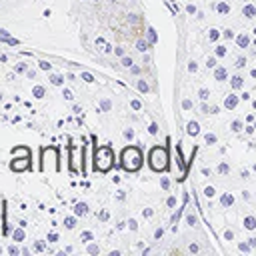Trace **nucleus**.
Here are the masks:
<instances>
[{
  "label": "nucleus",
  "mask_w": 256,
  "mask_h": 256,
  "mask_svg": "<svg viewBox=\"0 0 256 256\" xmlns=\"http://www.w3.org/2000/svg\"><path fill=\"white\" fill-rule=\"evenodd\" d=\"M72 110H74V112H76V114H80V112H82V108H80V106H78V104H74V108H72Z\"/></svg>",
  "instance_id": "393cba45"
},
{
  "label": "nucleus",
  "mask_w": 256,
  "mask_h": 256,
  "mask_svg": "<svg viewBox=\"0 0 256 256\" xmlns=\"http://www.w3.org/2000/svg\"><path fill=\"white\" fill-rule=\"evenodd\" d=\"M88 252H90V254H98V246L90 244V246H88Z\"/></svg>",
  "instance_id": "412c9836"
},
{
  "label": "nucleus",
  "mask_w": 256,
  "mask_h": 256,
  "mask_svg": "<svg viewBox=\"0 0 256 256\" xmlns=\"http://www.w3.org/2000/svg\"><path fill=\"white\" fill-rule=\"evenodd\" d=\"M80 78H82L84 82H94V76H92L90 72H82V74H80Z\"/></svg>",
  "instance_id": "dca6fc26"
},
{
  "label": "nucleus",
  "mask_w": 256,
  "mask_h": 256,
  "mask_svg": "<svg viewBox=\"0 0 256 256\" xmlns=\"http://www.w3.org/2000/svg\"><path fill=\"white\" fill-rule=\"evenodd\" d=\"M38 66H40V70H44V72H50V70H52V64H50L48 60H40Z\"/></svg>",
  "instance_id": "ddd939ff"
},
{
  "label": "nucleus",
  "mask_w": 256,
  "mask_h": 256,
  "mask_svg": "<svg viewBox=\"0 0 256 256\" xmlns=\"http://www.w3.org/2000/svg\"><path fill=\"white\" fill-rule=\"evenodd\" d=\"M26 76H28V78H30V80H32V78H34V76H36V70H26Z\"/></svg>",
  "instance_id": "4be33fe9"
},
{
  "label": "nucleus",
  "mask_w": 256,
  "mask_h": 256,
  "mask_svg": "<svg viewBox=\"0 0 256 256\" xmlns=\"http://www.w3.org/2000/svg\"><path fill=\"white\" fill-rule=\"evenodd\" d=\"M92 238H94V236H92V232H88V230H86V232H82V234H80V240H82V242H90V240H92Z\"/></svg>",
  "instance_id": "4468645a"
},
{
  "label": "nucleus",
  "mask_w": 256,
  "mask_h": 256,
  "mask_svg": "<svg viewBox=\"0 0 256 256\" xmlns=\"http://www.w3.org/2000/svg\"><path fill=\"white\" fill-rule=\"evenodd\" d=\"M64 226H66L68 230H72V228L76 226V214H74V216H68V218H64Z\"/></svg>",
  "instance_id": "f8f14e48"
},
{
  "label": "nucleus",
  "mask_w": 256,
  "mask_h": 256,
  "mask_svg": "<svg viewBox=\"0 0 256 256\" xmlns=\"http://www.w3.org/2000/svg\"><path fill=\"white\" fill-rule=\"evenodd\" d=\"M148 164L154 172H162L168 168V150L164 146H154L148 152Z\"/></svg>",
  "instance_id": "20e7f679"
},
{
  "label": "nucleus",
  "mask_w": 256,
  "mask_h": 256,
  "mask_svg": "<svg viewBox=\"0 0 256 256\" xmlns=\"http://www.w3.org/2000/svg\"><path fill=\"white\" fill-rule=\"evenodd\" d=\"M50 82H52L54 86H62V84H64V76H62V74H52V76H50Z\"/></svg>",
  "instance_id": "9b49d317"
},
{
  "label": "nucleus",
  "mask_w": 256,
  "mask_h": 256,
  "mask_svg": "<svg viewBox=\"0 0 256 256\" xmlns=\"http://www.w3.org/2000/svg\"><path fill=\"white\" fill-rule=\"evenodd\" d=\"M44 94H46L44 86H34V88H32V96H34L36 100H42V98H44Z\"/></svg>",
  "instance_id": "9d476101"
},
{
  "label": "nucleus",
  "mask_w": 256,
  "mask_h": 256,
  "mask_svg": "<svg viewBox=\"0 0 256 256\" xmlns=\"http://www.w3.org/2000/svg\"><path fill=\"white\" fill-rule=\"evenodd\" d=\"M10 154H12V156H32V150H30L28 146H14V148L10 150Z\"/></svg>",
  "instance_id": "423d86ee"
},
{
  "label": "nucleus",
  "mask_w": 256,
  "mask_h": 256,
  "mask_svg": "<svg viewBox=\"0 0 256 256\" xmlns=\"http://www.w3.org/2000/svg\"><path fill=\"white\" fill-rule=\"evenodd\" d=\"M62 96H64L66 100H72V98H74V94H72V92H70L68 88H64V92H62Z\"/></svg>",
  "instance_id": "a211bd4d"
},
{
  "label": "nucleus",
  "mask_w": 256,
  "mask_h": 256,
  "mask_svg": "<svg viewBox=\"0 0 256 256\" xmlns=\"http://www.w3.org/2000/svg\"><path fill=\"white\" fill-rule=\"evenodd\" d=\"M2 234H8V222H6V200L2 202Z\"/></svg>",
  "instance_id": "1a4fd4ad"
},
{
  "label": "nucleus",
  "mask_w": 256,
  "mask_h": 256,
  "mask_svg": "<svg viewBox=\"0 0 256 256\" xmlns=\"http://www.w3.org/2000/svg\"><path fill=\"white\" fill-rule=\"evenodd\" d=\"M0 254H2V246H0Z\"/></svg>",
  "instance_id": "cd10ccee"
},
{
  "label": "nucleus",
  "mask_w": 256,
  "mask_h": 256,
  "mask_svg": "<svg viewBox=\"0 0 256 256\" xmlns=\"http://www.w3.org/2000/svg\"><path fill=\"white\" fill-rule=\"evenodd\" d=\"M26 238V232H24V228L22 226H18L14 232H12V240H16V242H22Z\"/></svg>",
  "instance_id": "6e6552de"
},
{
  "label": "nucleus",
  "mask_w": 256,
  "mask_h": 256,
  "mask_svg": "<svg viewBox=\"0 0 256 256\" xmlns=\"http://www.w3.org/2000/svg\"><path fill=\"white\" fill-rule=\"evenodd\" d=\"M34 250H36V252H42V250H44V242H36V244H34Z\"/></svg>",
  "instance_id": "aec40b11"
},
{
  "label": "nucleus",
  "mask_w": 256,
  "mask_h": 256,
  "mask_svg": "<svg viewBox=\"0 0 256 256\" xmlns=\"http://www.w3.org/2000/svg\"><path fill=\"white\" fill-rule=\"evenodd\" d=\"M8 254H10V256H18V254H20V250L12 244V246H8Z\"/></svg>",
  "instance_id": "f3484780"
},
{
  "label": "nucleus",
  "mask_w": 256,
  "mask_h": 256,
  "mask_svg": "<svg viewBox=\"0 0 256 256\" xmlns=\"http://www.w3.org/2000/svg\"><path fill=\"white\" fill-rule=\"evenodd\" d=\"M122 64H124V66H130V64H132V60H130V58H124V60H122Z\"/></svg>",
  "instance_id": "b1692460"
},
{
  "label": "nucleus",
  "mask_w": 256,
  "mask_h": 256,
  "mask_svg": "<svg viewBox=\"0 0 256 256\" xmlns=\"http://www.w3.org/2000/svg\"><path fill=\"white\" fill-rule=\"evenodd\" d=\"M102 108H104V110H110V102H108V100H102Z\"/></svg>",
  "instance_id": "5701e85b"
},
{
  "label": "nucleus",
  "mask_w": 256,
  "mask_h": 256,
  "mask_svg": "<svg viewBox=\"0 0 256 256\" xmlns=\"http://www.w3.org/2000/svg\"><path fill=\"white\" fill-rule=\"evenodd\" d=\"M56 170L60 172L62 166H60V158H58V148L56 146H48V148H42L40 152V170L46 172V170Z\"/></svg>",
  "instance_id": "7ed1b4c3"
},
{
  "label": "nucleus",
  "mask_w": 256,
  "mask_h": 256,
  "mask_svg": "<svg viewBox=\"0 0 256 256\" xmlns=\"http://www.w3.org/2000/svg\"><path fill=\"white\" fill-rule=\"evenodd\" d=\"M0 102H2V92H0Z\"/></svg>",
  "instance_id": "bb28decb"
},
{
  "label": "nucleus",
  "mask_w": 256,
  "mask_h": 256,
  "mask_svg": "<svg viewBox=\"0 0 256 256\" xmlns=\"http://www.w3.org/2000/svg\"><path fill=\"white\" fill-rule=\"evenodd\" d=\"M32 168V156H14L10 160V170L12 172H26Z\"/></svg>",
  "instance_id": "39448f33"
},
{
  "label": "nucleus",
  "mask_w": 256,
  "mask_h": 256,
  "mask_svg": "<svg viewBox=\"0 0 256 256\" xmlns=\"http://www.w3.org/2000/svg\"><path fill=\"white\" fill-rule=\"evenodd\" d=\"M26 70H28V64H24V62H20V64L14 66V72H26Z\"/></svg>",
  "instance_id": "2eb2a0df"
},
{
  "label": "nucleus",
  "mask_w": 256,
  "mask_h": 256,
  "mask_svg": "<svg viewBox=\"0 0 256 256\" xmlns=\"http://www.w3.org/2000/svg\"><path fill=\"white\" fill-rule=\"evenodd\" d=\"M142 162H144V156H142V150L138 146H126L120 154V164L126 172H136L142 168Z\"/></svg>",
  "instance_id": "f257e3e1"
},
{
  "label": "nucleus",
  "mask_w": 256,
  "mask_h": 256,
  "mask_svg": "<svg viewBox=\"0 0 256 256\" xmlns=\"http://www.w3.org/2000/svg\"><path fill=\"white\" fill-rule=\"evenodd\" d=\"M92 166L98 172H108L114 166V150L110 146L96 148V144H94V160H92Z\"/></svg>",
  "instance_id": "f03ea898"
},
{
  "label": "nucleus",
  "mask_w": 256,
  "mask_h": 256,
  "mask_svg": "<svg viewBox=\"0 0 256 256\" xmlns=\"http://www.w3.org/2000/svg\"><path fill=\"white\" fill-rule=\"evenodd\" d=\"M0 36H10V32H8V30H4V28H0Z\"/></svg>",
  "instance_id": "a878e982"
},
{
  "label": "nucleus",
  "mask_w": 256,
  "mask_h": 256,
  "mask_svg": "<svg viewBox=\"0 0 256 256\" xmlns=\"http://www.w3.org/2000/svg\"><path fill=\"white\" fill-rule=\"evenodd\" d=\"M48 242H58V234L56 232H50L48 234Z\"/></svg>",
  "instance_id": "6ab92c4d"
},
{
  "label": "nucleus",
  "mask_w": 256,
  "mask_h": 256,
  "mask_svg": "<svg viewBox=\"0 0 256 256\" xmlns=\"http://www.w3.org/2000/svg\"><path fill=\"white\" fill-rule=\"evenodd\" d=\"M86 212H88V206H86L84 202H76V204H74V214H76V216H84Z\"/></svg>",
  "instance_id": "0eeeda50"
}]
</instances>
